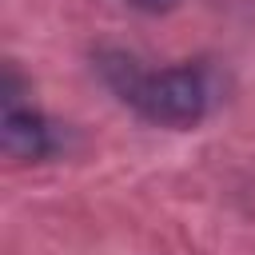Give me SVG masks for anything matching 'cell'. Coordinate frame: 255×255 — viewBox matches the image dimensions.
I'll use <instances>...</instances> for the list:
<instances>
[{
  "instance_id": "cell-1",
  "label": "cell",
  "mask_w": 255,
  "mask_h": 255,
  "mask_svg": "<svg viewBox=\"0 0 255 255\" xmlns=\"http://www.w3.org/2000/svg\"><path fill=\"white\" fill-rule=\"evenodd\" d=\"M104 84L147 124L159 128H195L211 112V76L199 64H179L163 72H143L124 52L100 56Z\"/></svg>"
},
{
  "instance_id": "cell-2",
  "label": "cell",
  "mask_w": 255,
  "mask_h": 255,
  "mask_svg": "<svg viewBox=\"0 0 255 255\" xmlns=\"http://www.w3.org/2000/svg\"><path fill=\"white\" fill-rule=\"evenodd\" d=\"M0 147L12 163H40L56 151V131L52 124L20 100V84L16 72L8 68L4 76V112H0Z\"/></svg>"
},
{
  "instance_id": "cell-3",
  "label": "cell",
  "mask_w": 255,
  "mask_h": 255,
  "mask_svg": "<svg viewBox=\"0 0 255 255\" xmlns=\"http://www.w3.org/2000/svg\"><path fill=\"white\" fill-rule=\"evenodd\" d=\"M128 4H135V8H143V12H171L179 0H128Z\"/></svg>"
}]
</instances>
